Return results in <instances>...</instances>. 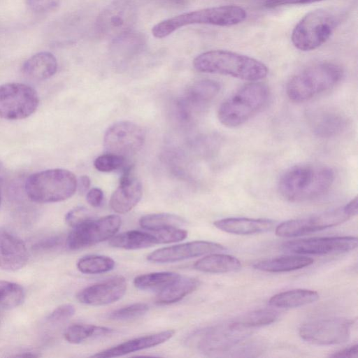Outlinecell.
<instances>
[{
    "label": "cell",
    "mask_w": 358,
    "mask_h": 358,
    "mask_svg": "<svg viewBox=\"0 0 358 358\" xmlns=\"http://www.w3.org/2000/svg\"><path fill=\"white\" fill-rule=\"evenodd\" d=\"M250 330L231 320L200 329L189 336L188 342L209 356H248L258 352L260 348L249 339Z\"/></svg>",
    "instance_id": "1"
},
{
    "label": "cell",
    "mask_w": 358,
    "mask_h": 358,
    "mask_svg": "<svg viewBox=\"0 0 358 358\" xmlns=\"http://www.w3.org/2000/svg\"><path fill=\"white\" fill-rule=\"evenodd\" d=\"M334 180L333 170L327 166L303 164L283 173L278 192L287 201L303 202L318 199L328 192Z\"/></svg>",
    "instance_id": "2"
},
{
    "label": "cell",
    "mask_w": 358,
    "mask_h": 358,
    "mask_svg": "<svg viewBox=\"0 0 358 358\" xmlns=\"http://www.w3.org/2000/svg\"><path fill=\"white\" fill-rule=\"evenodd\" d=\"M193 66L198 71L257 81L268 74L267 66L252 57L225 50H213L197 55Z\"/></svg>",
    "instance_id": "3"
},
{
    "label": "cell",
    "mask_w": 358,
    "mask_h": 358,
    "mask_svg": "<svg viewBox=\"0 0 358 358\" xmlns=\"http://www.w3.org/2000/svg\"><path fill=\"white\" fill-rule=\"evenodd\" d=\"M247 17L244 8L236 5L214 6L185 13L164 20L152 29L153 36L163 38L180 27L189 24H210L220 27L234 26Z\"/></svg>",
    "instance_id": "4"
},
{
    "label": "cell",
    "mask_w": 358,
    "mask_h": 358,
    "mask_svg": "<svg viewBox=\"0 0 358 358\" xmlns=\"http://www.w3.org/2000/svg\"><path fill=\"white\" fill-rule=\"evenodd\" d=\"M343 76V69L331 62L311 65L293 76L288 81L286 92L294 102L308 101L336 85Z\"/></svg>",
    "instance_id": "5"
},
{
    "label": "cell",
    "mask_w": 358,
    "mask_h": 358,
    "mask_svg": "<svg viewBox=\"0 0 358 358\" xmlns=\"http://www.w3.org/2000/svg\"><path fill=\"white\" fill-rule=\"evenodd\" d=\"M268 97L265 84L257 81L245 84L221 103L218 119L228 127L241 125L266 104Z\"/></svg>",
    "instance_id": "6"
},
{
    "label": "cell",
    "mask_w": 358,
    "mask_h": 358,
    "mask_svg": "<svg viewBox=\"0 0 358 358\" xmlns=\"http://www.w3.org/2000/svg\"><path fill=\"white\" fill-rule=\"evenodd\" d=\"M24 188L32 201L41 203L59 202L74 194L77 189V178L66 169H51L30 175Z\"/></svg>",
    "instance_id": "7"
},
{
    "label": "cell",
    "mask_w": 358,
    "mask_h": 358,
    "mask_svg": "<svg viewBox=\"0 0 358 358\" xmlns=\"http://www.w3.org/2000/svg\"><path fill=\"white\" fill-rule=\"evenodd\" d=\"M337 24V17L331 11L323 8L312 10L294 28L292 42L301 51L315 50L329 40Z\"/></svg>",
    "instance_id": "8"
},
{
    "label": "cell",
    "mask_w": 358,
    "mask_h": 358,
    "mask_svg": "<svg viewBox=\"0 0 358 358\" xmlns=\"http://www.w3.org/2000/svg\"><path fill=\"white\" fill-rule=\"evenodd\" d=\"M357 209L356 196L342 207L285 221L276 227L275 234L281 237H295L324 230L345 222L357 214Z\"/></svg>",
    "instance_id": "9"
},
{
    "label": "cell",
    "mask_w": 358,
    "mask_h": 358,
    "mask_svg": "<svg viewBox=\"0 0 358 358\" xmlns=\"http://www.w3.org/2000/svg\"><path fill=\"white\" fill-rule=\"evenodd\" d=\"M39 105L37 92L20 83L0 85V118L17 120L31 115Z\"/></svg>",
    "instance_id": "10"
},
{
    "label": "cell",
    "mask_w": 358,
    "mask_h": 358,
    "mask_svg": "<svg viewBox=\"0 0 358 358\" xmlns=\"http://www.w3.org/2000/svg\"><path fill=\"white\" fill-rule=\"evenodd\" d=\"M137 8L131 0H113L98 15L95 29L101 38L114 39L131 31Z\"/></svg>",
    "instance_id": "11"
},
{
    "label": "cell",
    "mask_w": 358,
    "mask_h": 358,
    "mask_svg": "<svg viewBox=\"0 0 358 358\" xmlns=\"http://www.w3.org/2000/svg\"><path fill=\"white\" fill-rule=\"evenodd\" d=\"M120 226L121 219L116 215L93 218L73 228L66 238V247L69 250H76L95 245L110 238Z\"/></svg>",
    "instance_id": "12"
},
{
    "label": "cell",
    "mask_w": 358,
    "mask_h": 358,
    "mask_svg": "<svg viewBox=\"0 0 358 358\" xmlns=\"http://www.w3.org/2000/svg\"><path fill=\"white\" fill-rule=\"evenodd\" d=\"M145 140V131L141 126L121 121L111 125L103 137V145L108 152L124 157L138 152Z\"/></svg>",
    "instance_id": "13"
},
{
    "label": "cell",
    "mask_w": 358,
    "mask_h": 358,
    "mask_svg": "<svg viewBox=\"0 0 358 358\" xmlns=\"http://www.w3.org/2000/svg\"><path fill=\"white\" fill-rule=\"evenodd\" d=\"M350 327L351 322L345 319H320L302 324L299 334L302 339L313 344L335 345L349 339Z\"/></svg>",
    "instance_id": "14"
},
{
    "label": "cell",
    "mask_w": 358,
    "mask_h": 358,
    "mask_svg": "<svg viewBox=\"0 0 358 358\" xmlns=\"http://www.w3.org/2000/svg\"><path fill=\"white\" fill-rule=\"evenodd\" d=\"M357 247L355 236L314 237L293 240L284 243L281 249L295 254L323 255L345 252Z\"/></svg>",
    "instance_id": "15"
},
{
    "label": "cell",
    "mask_w": 358,
    "mask_h": 358,
    "mask_svg": "<svg viewBox=\"0 0 358 358\" xmlns=\"http://www.w3.org/2000/svg\"><path fill=\"white\" fill-rule=\"evenodd\" d=\"M224 250V246L217 243L195 241L156 250L147 259L154 263H171Z\"/></svg>",
    "instance_id": "16"
},
{
    "label": "cell",
    "mask_w": 358,
    "mask_h": 358,
    "mask_svg": "<svg viewBox=\"0 0 358 358\" xmlns=\"http://www.w3.org/2000/svg\"><path fill=\"white\" fill-rule=\"evenodd\" d=\"M127 290L126 280L115 276L87 287L77 294L78 300L90 306H103L120 299Z\"/></svg>",
    "instance_id": "17"
},
{
    "label": "cell",
    "mask_w": 358,
    "mask_h": 358,
    "mask_svg": "<svg viewBox=\"0 0 358 358\" xmlns=\"http://www.w3.org/2000/svg\"><path fill=\"white\" fill-rule=\"evenodd\" d=\"M142 194L141 183L133 176L132 167L128 166L124 169L120 185L110 197V208L117 213H128L140 201Z\"/></svg>",
    "instance_id": "18"
},
{
    "label": "cell",
    "mask_w": 358,
    "mask_h": 358,
    "mask_svg": "<svg viewBox=\"0 0 358 358\" xmlns=\"http://www.w3.org/2000/svg\"><path fill=\"white\" fill-rule=\"evenodd\" d=\"M174 334V330L169 329L138 337L123 342L113 348L99 352L92 355V357L108 358L123 356L160 345L172 338Z\"/></svg>",
    "instance_id": "19"
},
{
    "label": "cell",
    "mask_w": 358,
    "mask_h": 358,
    "mask_svg": "<svg viewBox=\"0 0 358 358\" xmlns=\"http://www.w3.org/2000/svg\"><path fill=\"white\" fill-rule=\"evenodd\" d=\"M27 260L28 252L24 243L15 236L0 231V267L15 271L22 268Z\"/></svg>",
    "instance_id": "20"
},
{
    "label": "cell",
    "mask_w": 358,
    "mask_h": 358,
    "mask_svg": "<svg viewBox=\"0 0 358 358\" xmlns=\"http://www.w3.org/2000/svg\"><path fill=\"white\" fill-rule=\"evenodd\" d=\"M309 124L315 135L331 138L343 132L348 126L346 117L329 109L315 110L309 115Z\"/></svg>",
    "instance_id": "21"
},
{
    "label": "cell",
    "mask_w": 358,
    "mask_h": 358,
    "mask_svg": "<svg viewBox=\"0 0 358 358\" xmlns=\"http://www.w3.org/2000/svg\"><path fill=\"white\" fill-rule=\"evenodd\" d=\"M275 222L268 219L228 217L215 221V227L227 233L236 235H252L267 232Z\"/></svg>",
    "instance_id": "22"
},
{
    "label": "cell",
    "mask_w": 358,
    "mask_h": 358,
    "mask_svg": "<svg viewBox=\"0 0 358 358\" xmlns=\"http://www.w3.org/2000/svg\"><path fill=\"white\" fill-rule=\"evenodd\" d=\"M220 90L219 83L210 79H202L189 85L182 99L192 112V109H201L218 94Z\"/></svg>",
    "instance_id": "23"
},
{
    "label": "cell",
    "mask_w": 358,
    "mask_h": 358,
    "mask_svg": "<svg viewBox=\"0 0 358 358\" xmlns=\"http://www.w3.org/2000/svg\"><path fill=\"white\" fill-rule=\"evenodd\" d=\"M57 69L56 57L51 52H40L27 59L22 67V71L27 77L44 80L51 78Z\"/></svg>",
    "instance_id": "24"
},
{
    "label": "cell",
    "mask_w": 358,
    "mask_h": 358,
    "mask_svg": "<svg viewBox=\"0 0 358 358\" xmlns=\"http://www.w3.org/2000/svg\"><path fill=\"white\" fill-rule=\"evenodd\" d=\"M313 259L305 256L284 255L257 261L252 266L264 272L282 273L305 268L313 264Z\"/></svg>",
    "instance_id": "25"
},
{
    "label": "cell",
    "mask_w": 358,
    "mask_h": 358,
    "mask_svg": "<svg viewBox=\"0 0 358 358\" xmlns=\"http://www.w3.org/2000/svg\"><path fill=\"white\" fill-rule=\"evenodd\" d=\"M194 267L205 273H224L239 270L241 268V264L239 259L232 255L210 253L197 260Z\"/></svg>",
    "instance_id": "26"
},
{
    "label": "cell",
    "mask_w": 358,
    "mask_h": 358,
    "mask_svg": "<svg viewBox=\"0 0 358 358\" xmlns=\"http://www.w3.org/2000/svg\"><path fill=\"white\" fill-rule=\"evenodd\" d=\"M200 282L194 278H179L160 290L156 303L161 305L178 302L195 291Z\"/></svg>",
    "instance_id": "27"
},
{
    "label": "cell",
    "mask_w": 358,
    "mask_h": 358,
    "mask_svg": "<svg viewBox=\"0 0 358 358\" xmlns=\"http://www.w3.org/2000/svg\"><path fill=\"white\" fill-rule=\"evenodd\" d=\"M145 46V36L142 33L130 31L111 40L110 50L116 57L127 58L138 55Z\"/></svg>",
    "instance_id": "28"
},
{
    "label": "cell",
    "mask_w": 358,
    "mask_h": 358,
    "mask_svg": "<svg viewBox=\"0 0 358 358\" xmlns=\"http://www.w3.org/2000/svg\"><path fill=\"white\" fill-rule=\"evenodd\" d=\"M319 299L317 292L306 289H294L273 296L268 304L275 308H296L314 303Z\"/></svg>",
    "instance_id": "29"
},
{
    "label": "cell",
    "mask_w": 358,
    "mask_h": 358,
    "mask_svg": "<svg viewBox=\"0 0 358 358\" xmlns=\"http://www.w3.org/2000/svg\"><path fill=\"white\" fill-rule=\"evenodd\" d=\"M109 245L117 248L138 250L157 244V239L150 231H128L109 238Z\"/></svg>",
    "instance_id": "30"
},
{
    "label": "cell",
    "mask_w": 358,
    "mask_h": 358,
    "mask_svg": "<svg viewBox=\"0 0 358 358\" xmlns=\"http://www.w3.org/2000/svg\"><path fill=\"white\" fill-rule=\"evenodd\" d=\"M180 277L178 273L169 271L149 273L136 276L134 285L142 290L160 291Z\"/></svg>",
    "instance_id": "31"
},
{
    "label": "cell",
    "mask_w": 358,
    "mask_h": 358,
    "mask_svg": "<svg viewBox=\"0 0 358 358\" xmlns=\"http://www.w3.org/2000/svg\"><path fill=\"white\" fill-rule=\"evenodd\" d=\"M111 332L113 329L105 327L76 324L66 329L64 338L70 343L78 344L92 337L105 336Z\"/></svg>",
    "instance_id": "32"
},
{
    "label": "cell",
    "mask_w": 358,
    "mask_h": 358,
    "mask_svg": "<svg viewBox=\"0 0 358 358\" xmlns=\"http://www.w3.org/2000/svg\"><path fill=\"white\" fill-rule=\"evenodd\" d=\"M278 318V313L273 309H259L245 313L233 321L238 325L251 329L271 324Z\"/></svg>",
    "instance_id": "33"
},
{
    "label": "cell",
    "mask_w": 358,
    "mask_h": 358,
    "mask_svg": "<svg viewBox=\"0 0 358 358\" xmlns=\"http://www.w3.org/2000/svg\"><path fill=\"white\" fill-rule=\"evenodd\" d=\"M115 264V261L109 257L91 255L80 258L77 268L83 273L99 274L113 270Z\"/></svg>",
    "instance_id": "34"
},
{
    "label": "cell",
    "mask_w": 358,
    "mask_h": 358,
    "mask_svg": "<svg viewBox=\"0 0 358 358\" xmlns=\"http://www.w3.org/2000/svg\"><path fill=\"white\" fill-rule=\"evenodd\" d=\"M185 221L182 217L171 213H153L143 216L139 224L143 229L156 231L171 227H180Z\"/></svg>",
    "instance_id": "35"
},
{
    "label": "cell",
    "mask_w": 358,
    "mask_h": 358,
    "mask_svg": "<svg viewBox=\"0 0 358 358\" xmlns=\"http://www.w3.org/2000/svg\"><path fill=\"white\" fill-rule=\"evenodd\" d=\"M148 309L146 303H136L111 312L108 317L113 320H129L142 316Z\"/></svg>",
    "instance_id": "36"
},
{
    "label": "cell",
    "mask_w": 358,
    "mask_h": 358,
    "mask_svg": "<svg viewBox=\"0 0 358 358\" xmlns=\"http://www.w3.org/2000/svg\"><path fill=\"white\" fill-rule=\"evenodd\" d=\"M125 163V157L108 152L99 156L94 162L96 170L101 172H110L120 169Z\"/></svg>",
    "instance_id": "37"
},
{
    "label": "cell",
    "mask_w": 358,
    "mask_h": 358,
    "mask_svg": "<svg viewBox=\"0 0 358 358\" xmlns=\"http://www.w3.org/2000/svg\"><path fill=\"white\" fill-rule=\"evenodd\" d=\"M150 231L155 236L157 244L180 241L185 239L187 236V231L178 228V227H171Z\"/></svg>",
    "instance_id": "38"
},
{
    "label": "cell",
    "mask_w": 358,
    "mask_h": 358,
    "mask_svg": "<svg viewBox=\"0 0 358 358\" xmlns=\"http://www.w3.org/2000/svg\"><path fill=\"white\" fill-rule=\"evenodd\" d=\"M92 219H93L92 213L87 208L83 206L71 209L65 215L66 222L73 228Z\"/></svg>",
    "instance_id": "39"
},
{
    "label": "cell",
    "mask_w": 358,
    "mask_h": 358,
    "mask_svg": "<svg viewBox=\"0 0 358 358\" xmlns=\"http://www.w3.org/2000/svg\"><path fill=\"white\" fill-rule=\"evenodd\" d=\"M75 313L73 305L66 303L56 308L48 317V320L52 323L64 322L71 317Z\"/></svg>",
    "instance_id": "40"
},
{
    "label": "cell",
    "mask_w": 358,
    "mask_h": 358,
    "mask_svg": "<svg viewBox=\"0 0 358 358\" xmlns=\"http://www.w3.org/2000/svg\"><path fill=\"white\" fill-rule=\"evenodd\" d=\"M62 0H27L29 8L39 13H48L56 10Z\"/></svg>",
    "instance_id": "41"
},
{
    "label": "cell",
    "mask_w": 358,
    "mask_h": 358,
    "mask_svg": "<svg viewBox=\"0 0 358 358\" xmlns=\"http://www.w3.org/2000/svg\"><path fill=\"white\" fill-rule=\"evenodd\" d=\"M323 0H267L265 6L271 8L286 5H301L308 4Z\"/></svg>",
    "instance_id": "42"
},
{
    "label": "cell",
    "mask_w": 358,
    "mask_h": 358,
    "mask_svg": "<svg viewBox=\"0 0 358 358\" xmlns=\"http://www.w3.org/2000/svg\"><path fill=\"white\" fill-rule=\"evenodd\" d=\"M86 200L91 206L94 208L99 207L102 204L103 193L99 188H92L87 192Z\"/></svg>",
    "instance_id": "43"
},
{
    "label": "cell",
    "mask_w": 358,
    "mask_h": 358,
    "mask_svg": "<svg viewBox=\"0 0 358 358\" xmlns=\"http://www.w3.org/2000/svg\"><path fill=\"white\" fill-rule=\"evenodd\" d=\"M358 345L355 344L348 348L338 350L330 355L331 357H357Z\"/></svg>",
    "instance_id": "44"
},
{
    "label": "cell",
    "mask_w": 358,
    "mask_h": 358,
    "mask_svg": "<svg viewBox=\"0 0 358 358\" xmlns=\"http://www.w3.org/2000/svg\"><path fill=\"white\" fill-rule=\"evenodd\" d=\"M90 187V179L87 176H82L77 179V189L80 194L86 193Z\"/></svg>",
    "instance_id": "45"
},
{
    "label": "cell",
    "mask_w": 358,
    "mask_h": 358,
    "mask_svg": "<svg viewBox=\"0 0 358 358\" xmlns=\"http://www.w3.org/2000/svg\"><path fill=\"white\" fill-rule=\"evenodd\" d=\"M10 282L0 280V306L6 296V292L10 286Z\"/></svg>",
    "instance_id": "46"
},
{
    "label": "cell",
    "mask_w": 358,
    "mask_h": 358,
    "mask_svg": "<svg viewBox=\"0 0 358 358\" xmlns=\"http://www.w3.org/2000/svg\"><path fill=\"white\" fill-rule=\"evenodd\" d=\"M162 1H165L166 3H167L169 4L174 5V6L185 5L187 1V0H162Z\"/></svg>",
    "instance_id": "47"
},
{
    "label": "cell",
    "mask_w": 358,
    "mask_h": 358,
    "mask_svg": "<svg viewBox=\"0 0 358 358\" xmlns=\"http://www.w3.org/2000/svg\"><path fill=\"white\" fill-rule=\"evenodd\" d=\"M16 356H17V357H38V355H34V354H32L31 352H25V353L21 354V355H16Z\"/></svg>",
    "instance_id": "48"
},
{
    "label": "cell",
    "mask_w": 358,
    "mask_h": 358,
    "mask_svg": "<svg viewBox=\"0 0 358 358\" xmlns=\"http://www.w3.org/2000/svg\"><path fill=\"white\" fill-rule=\"evenodd\" d=\"M3 163L0 160V173L2 171V170H3Z\"/></svg>",
    "instance_id": "49"
},
{
    "label": "cell",
    "mask_w": 358,
    "mask_h": 358,
    "mask_svg": "<svg viewBox=\"0 0 358 358\" xmlns=\"http://www.w3.org/2000/svg\"><path fill=\"white\" fill-rule=\"evenodd\" d=\"M1 189H0V204H1Z\"/></svg>",
    "instance_id": "50"
},
{
    "label": "cell",
    "mask_w": 358,
    "mask_h": 358,
    "mask_svg": "<svg viewBox=\"0 0 358 358\" xmlns=\"http://www.w3.org/2000/svg\"><path fill=\"white\" fill-rule=\"evenodd\" d=\"M267 1V0H266Z\"/></svg>",
    "instance_id": "51"
}]
</instances>
